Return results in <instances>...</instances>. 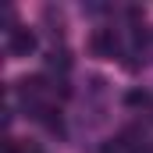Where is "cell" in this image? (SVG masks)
<instances>
[{
    "mask_svg": "<svg viewBox=\"0 0 153 153\" xmlns=\"http://www.w3.org/2000/svg\"><path fill=\"white\" fill-rule=\"evenodd\" d=\"M36 32L32 29H11L7 32V50H11V57H29L32 50H36Z\"/></svg>",
    "mask_w": 153,
    "mask_h": 153,
    "instance_id": "obj_1",
    "label": "cell"
},
{
    "mask_svg": "<svg viewBox=\"0 0 153 153\" xmlns=\"http://www.w3.org/2000/svg\"><path fill=\"white\" fill-rule=\"evenodd\" d=\"M93 53L96 57H117V50H121V43H117L114 29H100V32H93Z\"/></svg>",
    "mask_w": 153,
    "mask_h": 153,
    "instance_id": "obj_2",
    "label": "cell"
},
{
    "mask_svg": "<svg viewBox=\"0 0 153 153\" xmlns=\"http://www.w3.org/2000/svg\"><path fill=\"white\" fill-rule=\"evenodd\" d=\"M46 64H50V68H57V71H68V68H71V53H68V50H50Z\"/></svg>",
    "mask_w": 153,
    "mask_h": 153,
    "instance_id": "obj_3",
    "label": "cell"
},
{
    "mask_svg": "<svg viewBox=\"0 0 153 153\" xmlns=\"http://www.w3.org/2000/svg\"><path fill=\"white\" fill-rule=\"evenodd\" d=\"M125 103H128V107H146V103H150V93H146V89H128V93H125Z\"/></svg>",
    "mask_w": 153,
    "mask_h": 153,
    "instance_id": "obj_4",
    "label": "cell"
}]
</instances>
